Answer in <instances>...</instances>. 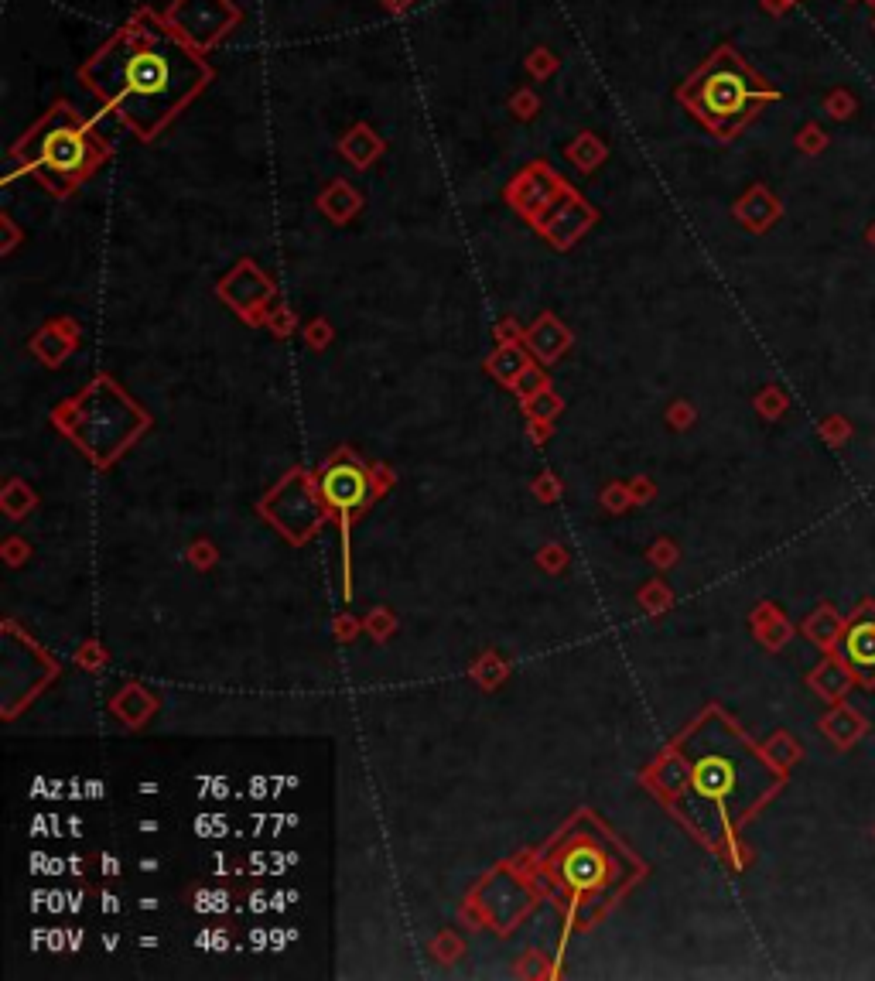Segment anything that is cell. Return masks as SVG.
Returning a JSON list of instances; mask_svg holds the SVG:
<instances>
[{
  "mask_svg": "<svg viewBox=\"0 0 875 981\" xmlns=\"http://www.w3.org/2000/svg\"><path fill=\"white\" fill-rule=\"evenodd\" d=\"M86 83L141 137H154L209 79V65L178 28L137 14L86 65Z\"/></svg>",
  "mask_w": 875,
  "mask_h": 981,
  "instance_id": "1",
  "label": "cell"
},
{
  "mask_svg": "<svg viewBox=\"0 0 875 981\" xmlns=\"http://www.w3.org/2000/svg\"><path fill=\"white\" fill-rule=\"evenodd\" d=\"M681 100L711 134L732 137L763 110V103L776 100V89L759 72H752L742 55H735L732 48H718L684 83Z\"/></svg>",
  "mask_w": 875,
  "mask_h": 981,
  "instance_id": "2",
  "label": "cell"
},
{
  "mask_svg": "<svg viewBox=\"0 0 875 981\" xmlns=\"http://www.w3.org/2000/svg\"><path fill=\"white\" fill-rule=\"evenodd\" d=\"M18 154L35 168L45 182L72 185L96 165V134L69 106H55L52 113L21 141Z\"/></svg>",
  "mask_w": 875,
  "mask_h": 981,
  "instance_id": "3",
  "label": "cell"
},
{
  "mask_svg": "<svg viewBox=\"0 0 875 981\" xmlns=\"http://www.w3.org/2000/svg\"><path fill=\"white\" fill-rule=\"evenodd\" d=\"M236 18L226 0H182L175 11V24H182V35L192 45H209L216 35H223L226 24Z\"/></svg>",
  "mask_w": 875,
  "mask_h": 981,
  "instance_id": "4",
  "label": "cell"
},
{
  "mask_svg": "<svg viewBox=\"0 0 875 981\" xmlns=\"http://www.w3.org/2000/svg\"><path fill=\"white\" fill-rule=\"evenodd\" d=\"M841 650H845V660L852 664L855 674H862L872 681L875 677V612H862V616L848 626Z\"/></svg>",
  "mask_w": 875,
  "mask_h": 981,
  "instance_id": "5",
  "label": "cell"
},
{
  "mask_svg": "<svg viewBox=\"0 0 875 981\" xmlns=\"http://www.w3.org/2000/svg\"><path fill=\"white\" fill-rule=\"evenodd\" d=\"M701 794L708 797H732L739 790V763L729 756H711L698 766V776H694Z\"/></svg>",
  "mask_w": 875,
  "mask_h": 981,
  "instance_id": "6",
  "label": "cell"
},
{
  "mask_svg": "<svg viewBox=\"0 0 875 981\" xmlns=\"http://www.w3.org/2000/svg\"><path fill=\"white\" fill-rule=\"evenodd\" d=\"M872 31H875V21H872Z\"/></svg>",
  "mask_w": 875,
  "mask_h": 981,
  "instance_id": "7",
  "label": "cell"
},
{
  "mask_svg": "<svg viewBox=\"0 0 875 981\" xmlns=\"http://www.w3.org/2000/svg\"><path fill=\"white\" fill-rule=\"evenodd\" d=\"M869 4H875V0H869Z\"/></svg>",
  "mask_w": 875,
  "mask_h": 981,
  "instance_id": "8",
  "label": "cell"
}]
</instances>
